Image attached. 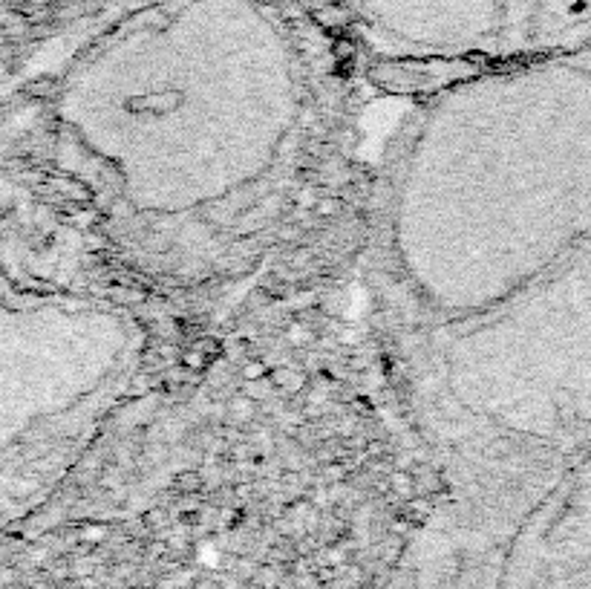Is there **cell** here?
Instances as JSON below:
<instances>
[{"mask_svg": "<svg viewBox=\"0 0 591 589\" xmlns=\"http://www.w3.org/2000/svg\"><path fill=\"white\" fill-rule=\"evenodd\" d=\"M381 38L416 50L470 52L511 41V0H346Z\"/></svg>", "mask_w": 591, "mask_h": 589, "instance_id": "obj_1", "label": "cell"}, {"mask_svg": "<svg viewBox=\"0 0 591 589\" xmlns=\"http://www.w3.org/2000/svg\"><path fill=\"white\" fill-rule=\"evenodd\" d=\"M591 38V0H511L517 47H571Z\"/></svg>", "mask_w": 591, "mask_h": 589, "instance_id": "obj_2", "label": "cell"}]
</instances>
